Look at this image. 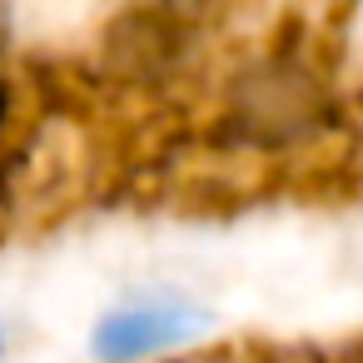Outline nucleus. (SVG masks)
I'll list each match as a JSON object with an SVG mask.
<instances>
[{
    "label": "nucleus",
    "instance_id": "obj_1",
    "mask_svg": "<svg viewBox=\"0 0 363 363\" xmlns=\"http://www.w3.org/2000/svg\"><path fill=\"white\" fill-rule=\"evenodd\" d=\"M323 120H328V95L313 80V70H303L298 60L269 55L234 80V125L249 140H264V145L303 140Z\"/></svg>",
    "mask_w": 363,
    "mask_h": 363
},
{
    "label": "nucleus",
    "instance_id": "obj_2",
    "mask_svg": "<svg viewBox=\"0 0 363 363\" xmlns=\"http://www.w3.org/2000/svg\"><path fill=\"white\" fill-rule=\"evenodd\" d=\"M194 323H204V313L194 303L179 298H160V303H130L120 313H110L95 333V353L105 363H135L145 353H160L169 343H179L184 333H194Z\"/></svg>",
    "mask_w": 363,
    "mask_h": 363
},
{
    "label": "nucleus",
    "instance_id": "obj_3",
    "mask_svg": "<svg viewBox=\"0 0 363 363\" xmlns=\"http://www.w3.org/2000/svg\"><path fill=\"white\" fill-rule=\"evenodd\" d=\"M184 55V26L169 11H125L110 26V65L135 80H160Z\"/></svg>",
    "mask_w": 363,
    "mask_h": 363
},
{
    "label": "nucleus",
    "instance_id": "obj_4",
    "mask_svg": "<svg viewBox=\"0 0 363 363\" xmlns=\"http://www.w3.org/2000/svg\"><path fill=\"white\" fill-rule=\"evenodd\" d=\"M6 110H11V90H6V80H0V120H6Z\"/></svg>",
    "mask_w": 363,
    "mask_h": 363
},
{
    "label": "nucleus",
    "instance_id": "obj_5",
    "mask_svg": "<svg viewBox=\"0 0 363 363\" xmlns=\"http://www.w3.org/2000/svg\"><path fill=\"white\" fill-rule=\"evenodd\" d=\"M0 55H6V16H0Z\"/></svg>",
    "mask_w": 363,
    "mask_h": 363
}]
</instances>
